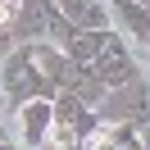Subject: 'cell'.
<instances>
[{
	"instance_id": "obj_1",
	"label": "cell",
	"mask_w": 150,
	"mask_h": 150,
	"mask_svg": "<svg viewBox=\"0 0 150 150\" xmlns=\"http://www.w3.org/2000/svg\"><path fill=\"white\" fill-rule=\"evenodd\" d=\"M59 9H64V18L82 23V28H105V9L96 0H59Z\"/></svg>"
},
{
	"instance_id": "obj_3",
	"label": "cell",
	"mask_w": 150,
	"mask_h": 150,
	"mask_svg": "<svg viewBox=\"0 0 150 150\" xmlns=\"http://www.w3.org/2000/svg\"><path fill=\"white\" fill-rule=\"evenodd\" d=\"M18 123H23V137H28V141H37L41 132L50 127V105L28 100V105H23V114H18Z\"/></svg>"
},
{
	"instance_id": "obj_4",
	"label": "cell",
	"mask_w": 150,
	"mask_h": 150,
	"mask_svg": "<svg viewBox=\"0 0 150 150\" xmlns=\"http://www.w3.org/2000/svg\"><path fill=\"white\" fill-rule=\"evenodd\" d=\"M118 18L127 23V28L137 32L141 41L150 37V14H141V5H137V0H118Z\"/></svg>"
},
{
	"instance_id": "obj_5",
	"label": "cell",
	"mask_w": 150,
	"mask_h": 150,
	"mask_svg": "<svg viewBox=\"0 0 150 150\" xmlns=\"http://www.w3.org/2000/svg\"><path fill=\"white\" fill-rule=\"evenodd\" d=\"M9 14H14V5H5V0H0V23H9Z\"/></svg>"
},
{
	"instance_id": "obj_2",
	"label": "cell",
	"mask_w": 150,
	"mask_h": 150,
	"mask_svg": "<svg viewBox=\"0 0 150 150\" xmlns=\"http://www.w3.org/2000/svg\"><path fill=\"white\" fill-rule=\"evenodd\" d=\"M127 77H132V64L123 59V50L118 46L100 50V82H114V86H118V82H127Z\"/></svg>"
},
{
	"instance_id": "obj_6",
	"label": "cell",
	"mask_w": 150,
	"mask_h": 150,
	"mask_svg": "<svg viewBox=\"0 0 150 150\" xmlns=\"http://www.w3.org/2000/svg\"><path fill=\"white\" fill-rule=\"evenodd\" d=\"M5 5H9V0H5Z\"/></svg>"
}]
</instances>
